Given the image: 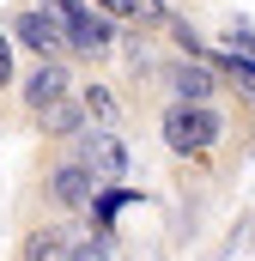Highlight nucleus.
<instances>
[{"mask_svg": "<svg viewBox=\"0 0 255 261\" xmlns=\"http://www.w3.org/2000/svg\"><path fill=\"white\" fill-rule=\"evenodd\" d=\"M158 128H164V146H170L176 158H207V152L225 140V116H219L213 103H170Z\"/></svg>", "mask_w": 255, "mask_h": 261, "instance_id": "obj_1", "label": "nucleus"}, {"mask_svg": "<svg viewBox=\"0 0 255 261\" xmlns=\"http://www.w3.org/2000/svg\"><path fill=\"white\" fill-rule=\"evenodd\" d=\"M43 6L67 31V49H79V55H110L116 49V18H104L91 0H43Z\"/></svg>", "mask_w": 255, "mask_h": 261, "instance_id": "obj_2", "label": "nucleus"}, {"mask_svg": "<svg viewBox=\"0 0 255 261\" xmlns=\"http://www.w3.org/2000/svg\"><path fill=\"white\" fill-rule=\"evenodd\" d=\"M73 158H79L97 182H122L128 176V140L116 128H104V122H85V128L73 134Z\"/></svg>", "mask_w": 255, "mask_h": 261, "instance_id": "obj_3", "label": "nucleus"}, {"mask_svg": "<svg viewBox=\"0 0 255 261\" xmlns=\"http://www.w3.org/2000/svg\"><path fill=\"white\" fill-rule=\"evenodd\" d=\"M97 189H104V182H97V176H91V170H85V164H79L73 152H67L61 164L49 170V200H55L61 213H91Z\"/></svg>", "mask_w": 255, "mask_h": 261, "instance_id": "obj_4", "label": "nucleus"}, {"mask_svg": "<svg viewBox=\"0 0 255 261\" xmlns=\"http://www.w3.org/2000/svg\"><path fill=\"white\" fill-rule=\"evenodd\" d=\"M6 37H18V43H24L31 55H61V49H67V31L55 24V12H49L43 0H37V6H18V12H12V31H6Z\"/></svg>", "mask_w": 255, "mask_h": 261, "instance_id": "obj_5", "label": "nucleus"}, {"mask_svg": "<svg viewBox=\"0 0 255 261\" xmlns=\"http://www.w3.org/2000/svg\"><path fill=\"white\" fill-rule=\"evenodd\" d=\"M73 91V73H67L61 55H37V67L24 73V85H18V97H24V110L37 116L43 103H55V97H67Z\"/></svg>", "mask_w": 255, "mask_h": 261, "instance_id": "obj_6", "label": "nucleus"}, {"mask_svg": "<svg viewBox=\"0 0 255 261\" xmlns=\"http://www.w3.org/2000/svg\"><path fill=\"white\" fill-rule=\"evenodd\" d=\"M170 91H176V103H213V91L225 85L219 79V67L213 61H200V55H183V61H170Z\"/></svg>", "mask_w": 255, "mask_h": 261, "instance_id": "obj_7", "label": "nucleus"}, {"mask_svg": "<svg viewBox=\"0 0 255 261\" xmlns=\"http://www.w3.org/2000/svg\"><path fill=\"white\" fill-rule=\"evenodd\" d=\"M55 261H128L104 225H61V255Z\"/></svg>", "mask_w": 255, "mask_h": 261, "instance_id": "obj_8", "label": "nucleus"}, {"mask_svg": "<svg viewBox=\"0 0 255 261\" xmlns=\"http://www.w3.org/2000/svg\"><path fill=\"white\" fill-rule=\"evenodd\" d=\"M37 128L49 134V140H73V134L85 128V110H79V97L67 91V97H55V103H43V110H37Z\"/></svg>", "mask_w": 255, "mask_h": 261, "instance_id": "obj_9", "label": "nucleus"}, {"mask_svg": "<svg viewBox=\"0 0 255 261\" xmlns=\"http://www.w3.org/2000/svg\"><path fill=\"white\" fill-rule=\"evenodd\" d=\"M104 18H116V24H170V6L164 0H91Z\"/></svg>", "mask_w": 255, "mask_h": 261, "instance_id": "obj_10", "label": "nucleus"}, {"mask_svg": "<svg viewBox=\"0 0 255 261\" xmlns=\"http://www.w3.org/2000/svg\"><path fill=\"white\" fill-rule=\"evenodd\" d=\"M73 97H79L85 122H104V128H116V122H122V97H116L110 85H97V79H91V85H85V91H73Z\"/></svg>", "mask_w": 255, "mask_h": 261, "instance_id": "obj_11", "label": "nucleus"}, {"mask_svg": "<svg viewBox=\"0 0 255 261\" xmlns=\"http://www.w3.org/2000/svg\"><path fill=\"white\" fill-rule=\"evenodd\" d=\"M55 255H61V225H37V231H24L18 261H55Z\"/></svg>", "mask_w": 255, "mask_h": 261, "instance_id": "obj_12", "label": "nucleus"}, {"mask_svg": "<svg viewBox=\"0 0 255 261\" xmlns=\"http://www.w3.org/2000/svg\"><path fill=\"white\" fill-rule=\"evenodd\" d=\"M219 79H225V85H237V97H249L255 103V61H243V55H219Z\"/></svg>", "mask_w": 255, "mask_h": 261, "instance_id": "obj_13", "label": "nucleus"}, {"mask_svg": "<svg viewBox=\"0 0 255 261\" xmlns=\"http://www.w3.org/2000/svg\"><path fill=\"white\" fill-rule=\"evenodd\" d=\"M225 55H243V61H255V31H249V24H231V31H225Z\"/></svg>", "mask_w": 255, "mask_h": 261, "instance_id": "obj_14", "label": "nucleus"}, {"mask_svg": "<svg viewBox=\"0 0 255 261\" xmlns=\"http://www.w3.org/2000/svg\"><path fill=\"white\" fill-rule=\"evenodd\" d=\"M0 85H12V37L0 31Z\"/></svg>", "mask_w": 255, "mask_h": 261, "instance_id": "obj_15", "label": "nucleus"}]
</instances>
